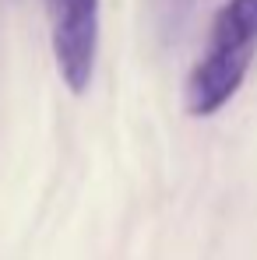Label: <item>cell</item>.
Masks as SVG:
<instances>
[{
    "label": "cell",
    "mask_w": 257,
    "mask_h": 260,
    "mask_svg": "<svg viewBox=\"0 0 257 260\" xmlns=\"http://www.w3.org/2000/svg\"><path fill=\"white\" fill-rule=\"evenodd\" d=\"M155 7H159V18H162V28H166V32H176V28L183 25V18L190 14V7H194V0H155Z\"/></svg>",
    "instance_id": "3"
},
{
    "label": "cell",
    "mask_w": 257,
    "mask_h": 260,
    "mask_svg": "<svg viewBox=\"0 0 257 260\" xmlns=\"http://www.w3.org/2000/svg\"><path fill=\"white\" fill-rule=\"evenodd\" d=\"M53 56L71 91H85L99 53V0H49Z\"/></svg>",
    "instance_id": "2"
},
{
    "label": "cell",
    "mask_w": 257,
    "mask_h": 260,
    "mask_svg": "<svg viewBox=\"0 0 257 260\" xmlns=\"http://www.w3.org/2000/svg\"><path fill=\"white\" fill-rule=\"evenodd\" d=\"M257 53V0H225L208 32V46L187 78V109L218 113L243 85Z\"/></svg>",
    "instance_id": "1"
}]
</instances>
